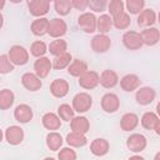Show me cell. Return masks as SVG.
Segmentation results:
<instances>
[{
  "instance_id": "obj_1",
  "label": "cell",
  "mask_w": 160,
  "mask_h": 160,
  "mask_svg": "<svg viewBox=\"0 0 160 160\" xmlns=\"http://www.w3.org/2000/svg\"><path fill=\"white\" fill-rule=\"evenodd\" d=\"M9 60L14 66H24L29 61V51L21 45H12L8 51Z\"/></svg>"
},
{
  "instance_id": "obj_2",
  "label": "cell",
  "mask_w": 160,
  "mask_h": 160,
  "mask_svg": "<svg viewBox=\"0 0 160 160\" xmlns=\"http://www.w3.org/2000/svg\"><path fill=\"white\" fill-rule=\"evenodd\" d=\"M92 106V98L90 94L82 91V92H78L74 98H72V102H71V108L75 112L78 114H84L86 111H89Z\"/></svg>"
},
{
  "instance_id": "obj_3",
  "label": "cell",
  "mask_w": 160,
  "mask_h": 160,
  "mask_svg": "<svg viewBox=\"0 0 160 160\" xmlns=\"http://www.w3.org/2000/svg\"><path fill=\"white\" fill-rule=\"evenodd\" d=\"M26 5H28L30 15H32L35 19L45 18V15L50 10V1L49 0H28Z\"/></svg>"
},
{
  "instance_id": "obj_4",
  "label": "cell",
  "mask_w": 160,
  "mask_h": 160,
  "mask_svg": "<svg viewBox=\"0 0 160 160\" xmlns=\"http://www.w3.org/2000/svg\"><path fill=\"white\" fill-rule=\"evenodd\" d=\"M68 32V24L61 18H54L49 20L48 26V35L52 39H61Z\"/></svg>"
},
{
  "instance_id": "obj_5",
  "label": "cell",
  "mask_w": 160,
  "mask_h": 160,
  "mask_svg": "<svg viewBox=\"0 0 160 160\" xmlns=\"http://www.w3.org/2000/svg\"><path fill=\"white\" fill-rule=\"evenodd\" d=\"M24 138H25L24 130L19 125H10L4 131V139L8 141L9 145L12 146L20 145L24 141Z\"/></svg>"
},
{
  "instance_id": "obj_6",
  "label": "cell",
  "mask_w": 160,
  "mask_h": 160,
  "mask_svg": "<svg viewBox=\"0 0 160 160\" xmlns=\"http://www.w3.org/2000/svg\"><path fill=\"white\" fill-rule=\"evenodd\" d=\"M146 146H148V140L142 134L134 132L130 134V136L126 139V148L134 154H139L144 151Z\"/></svg>"
},
{
  "instance_id": "obj_7",
  "label": "cell",
  "mask_w": 160,
  "mask_h": 160,
  "mask_svg": "<svg viewBox=\"0 0 160 160\" xmlns=\"http://www.w3.org/2000/svg\"><path fill=\"white\" fill-rule=\"evenodd\" d=\"M78 26L85 34H92L96 31V16L94 12H82L78 18Z\"/></svg>"
},
{
  "instance_id": "obj_8",
  "label": "cell",
  "mask_w": 160,
  "mask_h": 160,
  "mask_svg": "<svg viewBox=\"0 0 160 160\" xmlns=\"http://www.w3.org/2000/svg\"><path fill=\"white\" fill-rule=\"evenodd\" d=\"M141 122V126L146 130L155 131L156 135H160V118L154 111H146L142 114L141 119L139 120Z\"/></svg>"
},
{
  "instance_id": "obj_9",
  "label": "cell",
  "mask_w": 160,
  "mask_h": 160,
  "mask_svg": "<svg viewBox=\"0 0 160 160\" xmlns=\"http://www.w3.org/2000/svg\"><path fill=\"white\" fill-rule=\"evenodd\" d=\"M156 98V91L150 86H140L135 92V100L141 106L150 105Z\"/></svg>"
},
{
  "instance_id": "obj_10",
  "label": "cell",
  "mask_w": 160,
  "mask_h": 160,
  "mask_svg": "<svg viewBox=\"0 0 160 160\" xmlns=\"http://www.w3.org/2000/svg\"><path fill=\"white\" fill-rule=\"evenodd\" d=\"M100 105H101V109L106 114H114L120 108V99L114 92H106L102 95L100 100Z\"/></svg>"
},
{
  "instance_id": "obj_11",
  "label": "cell",
  "mask_w": 160,
  "mask_h": 160,
  "mask_svg": "<svg viewBox=\"0 0 160 160\" xmlns=\"http://www.w3.org/2000/svg\"><path fill=\"white\" fill-rule=\"evenodd\" d=\"M122 45L128 49V50H139L142 46V41L140 38V32L135 31V30H128L122 34Z\"/></svg>"
},
{
  "instance_id": "obj_12",
  "label": "cell",
  "mask_w": 160,
  "mask_h": 160,
  "mask_svg": "<svg viewBox=\"0 0 160 160\" xmlns=\"http://www.w3.org/2000/svg\"><path fill=\"white\" fill-rule=\"evenodd\" d=\"M90 46H91V50L94 52H96V54H104L108 50H110V48H111V39L108 35L98 34V35H95L91 39Z\"/></svg>"
},
{
  "instance_id": "obj_13",
  "label": "cell",
  "mask_w": 160,
  "mask_h": 160,
  "mask_svg": "<svg viewBox=\"0 0 160 160\" xmlns=\"http://www.w3.org/2000/svg\"><path fill=\"white\" fill-rule=\"evenodd\" d=\"M51 69H52V62L48 56L39 58L34 62V74L36 76H39L41 80L48 78V75L50 74Z\"/></svg>"
},
{
  "instance_id": "obj_14",
  "label": "cell",
  "mask_w": 160,
  "mask_h": 160,
  "mask_svg": "<svg viewBox=\"0 0 160 160\" xmlns=\"http://www.w3.org/2000/svg\"><path fill=\"white\" fill-rule=\"evenodd\" d=\"M99 84L105 89H114L119 84V75L115 70L105 69L99 74Z\"/></svg>"
},
{
  "instance_id": "obj_15",
  "label": "cell",
  "mask_w": 160,
  "mask_h": 160,
  "mask_svg": "<svg viewBox=\"0 0 160 160\" xmlns=\"http://www.w3.org/2000/svg\"><path fill=\"white\" fill-rule=\"evenodd\" d=\"M99 85V72L95 70H88L79 78V86L84 90H92Z\"/></svg>"
},
{
  "instance_id": "obj_16",
  "label": "cell",
  "mask_w": 160,
  "mask_h": 160,
  "mask_svg": "<svg viewBox=\"0 0 160 160\" xmlns=\"http://www.w3.org/2000/svg\"><path fill=\"white\" fill-rule=\"evenodd\" d=\"M21 85L28 91L35 92L42 88V80L39 76H36L34 72H25L21 76Z\"/></svg>"
},
{
  "instance_id": "obj_17",
  "label": "cell",
  "mask_w": 160,
  "mask_h": 160,
  "mask_svg": "<svg viewBox=\"0 0 160 160\" xmlns=\"http://www.w3.org/2000/svg\"><path fill=\"white\" fill-rule=\"evenodd\" d=\"M140 38H141L142 45L155 46L160 41V30L155 26L142 29L141 32H140Z\"/></svg>"
},
{
  "instance_id": "obj_18",
  "label": "cell",
  "mask_w": 160,
  "mask_h": 160,
  "mask_svg": "<svg viewBox=\"0 0 160 160\" xmlns=\"http://www.w3.org/2000/svg\"><path fill=\"white\" fill-rule=\"evenodd\" d=\"M34 111L30 105L28 104H20L14 110V119L20 124H28L32 120Z\"/></svg>"
},
{
  "instance_id": "obj_19",
  "label": "cell",
  "mask_w": 160,
  "mask_h": 160,
  "mask_svg": "<svg viewBox=\"0 0 160 160\" xmlns=\"http://www.w3.org/2000/svg\"><path fill=\"white\" fill-rule=\"evenodd\" d=\"M70 86L65 79H55L50 84V92L56 99H62L69 94Z\"/></svg>"
},
{
  "instance_id": "obj_20",
  "label": "cell",
  "mask_w": 160,
  "mask_h": 160,
  "mask_svg": "<svg viewBox=\"0 0 160 160\" xmlns=\"http://www.w3.org/2000/svg\"><path fill=\"white\" fill-rule=\"evenodd\" d=\"M119 82H120V88L126 92L135 91L141 85V80L136 74H126L119 80Z\"/></svg>"
},
{
  "instance_id": "obj_21",
  "label": "cell",
  "mask_w": 160,
  "mask_h": 160,
  "mask_svg": "<svg viewBox=\"0 0 160 160\" xmlns=\"http://www.w3.org/2000/svg\"><path fill=\"white\" fill-rule=\"evenodd\" d=\"M70 129L74 132H79V134L86 135L89 132V130H90V121L84 115H75L72 118V120L70 121Z\"/></svg>"
},
{
  "instance_id": "obj_22",
  "label": "cell",
  "mask_w": 160,
  "mask_h": 160,
  "mask_svg": "<svg viewBox=\"0 0 160 160\" xmlns=\"http://www.w3.org/2000/svg\"><path fill=\"white\" fill-rule=\"evenodd\" d=\"M109 150H110V142L104 138L94 139L90 144V152L94 156H98V158L105 156L109 152Z\"/></svg>"
},
{
  "instance_id": "obj_23",
  "label": "cell",
  "mask_w": 160,
  "mask_h": 160,
  "mask_svg": "<svg viewBox=\"0 0 160 160\" xmlns=\"http://www.w3.org/2000/svg\"><path fill=\"white\" fill-rule=\"evenodd\" d=\"M155 22H156V12L152 9H144L138 15V19H136L138 26L142 29L151 28Z\"/></svg>"
},
{
  "instance_id": "obj_24",
  "label": "cell",
  "mask_w": 160,
  "mask_h": 160,
  "mask_svg": "<svg viewBox=\"0 0 160 160\" xmlns=\"http://www.w3.org/2000/svg\"><path fill=\"white\" fill-rule=\"evenodd\" d=\"M41 124H42V126L46 130H49V131H56L61 126V120L58 116V114L49 111V112H45L41 116Z\"/></svg>"
},
{
  "instance_id": "obj_25",
  "label": "cell",
  "mask_w": 160,
  "mask_h": 160,
  "mask_svg": "<svg viewBox=\"0 0 160 160\" xmlns=\"http://www.w3.org/2000/svg\"><path fill=\"white\" fill-rule=\"evenodd\" d=\"M89 70L88 68V62L81 60V59H72V61L70 62V65L68 66V74L72 78H80L84 72H86Z\"/></svg>"
},
{
  "instance_id": "obj_26",
  "label": "cell",
  "mask_w": 160,
  "mask_h": 160,
  "mask_svg": "<svg viewBox=\"0 0 160 160\" xmlns=\"http://www.w3.org/2000/svg\"><path fill=\"white\" fill-rule=\"evenodd\" d=\"M139 125V116L135 112H126L120 119V129L122 131H132Z\"/></svg>"
},
{
  "instance_id": "obj_27",
  "label": "cell",
  "mask_w": 160,
  "mask_h": 160,
  "mask_svg": "<svg viewBox=\"0 0 160 160\" xmlns=\"http://www.w3.org/2000/svg\"><path fill=\"white\" fill-rule=\"evenodd\" d=\"M45 144L49 150L59 151L64 144V139L58 131H49L45 136Z\"/></svg>"
},
{
  "instance_id": "obj_28",
  "label": "cell",
  "mask_w": 160,
  "mask_h": 160,
  "mask_svg": "<svg viewBox=\"0 0 160 160\" xmlns=\"http://www.w3.org/2000/svg\"><path fill=\"white\" fill-rule=\"evenodd\" d=\"M48 26H49V19L38 18V19L32 20V22L30 25V30H31L32 35H35V36H44L45 34H48Z\"/></svg>"
},
{
  "instance_id": "obj_29",
  "label": "cell",
  "mask_w": 160,
  "mask_h": 160,
  "mask_svg": "<svg viewBox=\"0 0 160 160\" xmlns=\"http://www.w3.org/2000/svg\"><path fill=\"white\" fill-rule=\"evenodd\" d=\"M48 51L54 56H60L65 52H68V42L64 39H54L49 45H48Z\"/></svg>"
},
{
  "instance_id": "obj_30",
  "label": "cell",
  "mask_w": 160,
  "mask_h": 160,
  "mask_svg": "<svg viewBox=\"0 0 160 160\" xmlns=\"http://www.w3.org/2000/svg\"><path fill=\"white\" fill-rule=\"evenodd\" d=\"M65 141L66 144L70 146V148H82L88 144V138L86 135L84 134H79V132H74V131H70L66 138H65Z\"/></svg>"
},
{
  "instance_id": "obj_31",
  "label": "cell",
  "mask_w": 160,
  "mask_h": 160,
  "mask_svg": "<svg viewBox=\"0 0 160 160\" xmlns=\"http://www.w3.org/2000/svg\"><path fill=\"white\" fill-rule=\"evenodd\" d=\"M112 28V19L109 14H101L99 18H96V30L99 34L106 35Z\"/></svg>"
},
{
  "instance_id": "obj_32",
  "label": "cell",
  "mask_w": 160,
  "mask_h": 160,
  "mask_svg": "<svg viewBox=\"0 0 160 160\" xmlns=\"http://www.w3.org/2000/svg\"><path fill=\"white\" fill-rule=\"evenodd\" d=\"M15 101V95L10 89L0 90V110H9Z\"/></svg>"
},
{
  "instance_id": "obj_33",
  "label": "cell",
  "mask_w": 160,
  "mask_h": 160,
  "mask_svg": "<svg viewBox=\"0 0 160 160\" xmlns=\"http://www.w3.org/2000/svg\"><path fill=\"white\" fill-rule=\"evenodd\" d=\"M124 5H125V11L129 15H139L145 9L144 0H126Z\"/></svg>"
},
{
  "instance_id": "obj_34",
  "label": "cell",
  "mask_w": 160,
  "mask_h": 160,
  "mask_svg": "<svg viewBox=\"0 0 160 160\" xmlns=\"http://www.w3.org/2000/svg\"><path fill=\"white\" fill-rule=\"evenodd\" d=\"M111 19H112V26L116 28L118 30H125L131 24V18L126 11H122L121 14H119Z\"/></svg>"
},
{
  "instance_id": "obj_35",
  "label": "cell",
  "mask_w": 160,
  "mask_h": 160,
  "mask_svg": "<svg viewBox=\"0 0 160 160\" xmlns=\"http://www.w3.org/2000/svg\"><path fill=\"white\" fill-rule=\"evenodd\" d=\"M72 61V56L71 54L68 51L60 56H56L54 58V60L51 61L52 62V69L55 70H62V69H68V66L70 65V62Z\"/></svg>"
},
{
  "instance_id": "obj_36",
  "label": "cell",
  "mask_w": 160,
  "mask_h": 160,
  "mask_svg": "<svg viewBox=\"0 0 160 160\" xmlns=\"http://www.w3.org/2000/svg\"><path fill=\"white\" fill-rule=\"evenodd\" d=\"M58 116L60 118L61 121H68L70 122L72 120V118L75 116V111L72 110V108L69 104H61L58 108Z\"/></svg>"
},
{
  "instance_id": "obj_37",
  "label": "cell",
  "mask_w": 160,
  "mask_h": 160,
  "mask_svg": "<svg viewBox=\"0 0 160 160\" xmlns=\"http://www.w3.org/2000/svg\"><path fill=\"white\" fill-rule=\"evenodd\" d=\"M46 51H48V45H46L44 41H41V40L34 41V42L31 44V46H30V54H31L34 58H36V59L45 56Z\"/></svg>"
},
{
  "instance_id": "obj_38",
  "label": "cell",
  "mask_w": 160,
  "mask_h": 160,
  "mask_svg": "<svg viewBox=\"0 0 160 160\" xmlns=\"http://www.w3.org/2000/svg\"><path fill=\"white\" fill-rule=\"evenodd\" d=\"M54 9L58 15L66 16L71 11V0H55L54 1Z\"/></svg>"
},
{
  "instance_id": "obj_39",
  "label": "cell",
  "mask_w": 160,
  "mask_h": 160,
  "mask_svg": "<svg viewBox=\"0 0 160 160\" xmlns=\"http://www.w3.org/2000/svg\"><path fill=\"white\" fill-rule=\"evenodd\" d=\"M106 9L109 11V15L111 18H114V16L121 14L122 11H125V5H124L122 0H110V1H108Z\"/></svg>"
},
{
  "instance_id": "obj_40",
  "label": "cell",
  "mask_w": 160,
  "mask_h": 160,
  "mask_svg": "<svg viewBox=\"0 0 160 160\" xmlns=\"http://www.w3.org/2000/svg\"><path fill=\"white\" fill-rule=\"evenodd\" d=\"M76 159H78V154L70 146L61 148L58 151V160H76Z\"/></svg>"
},
{
  "instance_id": "obj_41",
  "label": "cell",
  "mask_w": 160,
  "mask_h": 160,
  "mask_svg": "<svg viewBox=\"0 0 160 160\" xmlns=\"http://www.w3.org/2000/svg\"><path fill=\"white\" fill-rule=\"evenodd\" d=\"M14 69H15V66L9 60L8 54L0 55V74H9V72L14 71Z\"/></svg>"
},
{
  "instance_id": "obj_42",
  "label": "cell",
  "mask_w": 160,
  "mask_h": 160,
  "mask_svg": "<svg viewBox=\"0 0 160 160\" xmlns=\"http://www.w3.org/2000/svg\"><path fill=\"white\" fill-rule=\"evenodd\" d=\"M108 1L106 0H89L88 8L94 12H102L106 10Z\"/></svg>"
},
{
  "instance_id": "obj_43",
  "label": "cell",
  "mask_w": 160,
  "mask_h": 160,
  "mask_svg": "<svg viewBox=\"0 0 160 160\" xmlns=\"http://www.w3.org/2000/svg\"><path fill=\"white\" fill-rule=\"evenodd\" d=\"M88 2L89 0H71V8L75 10L84 11L88 9Z\"/></svg>"
},
{
  "instance_id": "obj_44",
  "label": "cell",
  "mask_w": 160,
  "mask_h": 160,
  "mask_svg": "<svg viewBox=\"0 0 160 160\" xmlns=\"http://www.w3.org/2000/svg\"><path fill=\"white\" fill-rule=\"evenodd\" d=\"M128 160H145V158H142V156H141V155H139V154H135V155L130 156Z\"/></svg>"
},
{
  "instance_id": "obj_45",
  "label": "cell",
  "mask_w": 160,
  "mask_h": 160,
  "mask_svg": "<svg viewBox=\"0 0 160 160\" xmlns=\"http://www.w3.org/2000/svg\"><path fill=\"white\" fill-rule=\"evenodd\" d=\"M2 26H4V16H2V14L0 12V30L2 29Z\"/></svg>"
},
{
  "instance_id": "obj_46",
  "label": "cell",
  "mask_w": 160,
  "mask_h": 160,
  "mask_svg": "<svg viewBox=\"0 0 160 160\" xmlns=\"http://www.w3.org/2000/svg\"><path fill=\"white\" fill-rule=\"evenodd\" d=\"M5 4H6V1H5V0H0V12H1V10L4 9Z\"/></svg>"
},
{
  "instance_id": "obj_47",
  "label": "cell",
  "mask_w": 160,
  "mask_h": 160,
  "mask_svg": "<svg viewBox=\"0 0 160 160\" xmlns=\"http://www.w3.org/2000/svg\"><path fill=\"white\" fill-rule=\"evenodd\" d=\"M154 160H160V151H158V152L155 154V156H154Z\"/></svg>"
},
{
  "instance_id": "obj_48",
  "label": "cell",
  "mask_w": 160,
  "mask_h": 160,
  "mask_svg": "<svg viewBox=\"0 0 160 160\" xmlns=\"http://www.w3.org/2000/svg\"><path fill=\"white\" fill-rule=\"evenodd\" d=\"M2 140H4V131L0 129V142H1Z\"/></svg>"
},
{
  "instance_id": "obj_49",
  "label": "cell",
  "mask_w": 160,
  "mask_h": 160,
  "mask_svg": "<svg viewBox=\"0 0 160 160\" xmlns=\"http://www.w3.org/2000/svg\"><path fill=\"white\" fill-rule=\"evenodd\" d=\"M42 160H56V159H54V158H50V156H48V158H44Z\"/></svg>"
},
{
  "instance_id": "obj_50",
  "label": "cell",
  "mask_w": 160,
  "mask_h": 160,
  "mask_svg": "<svg viewBox=\"0 0 160 160\" xmlns=\"http://www.w3.org/2000/svg\"><path fill=\"white\" fill-rule=\"evenodd\" d=\"M0 81H1V78H0Z\"/></svg>"
}]
</instances>
